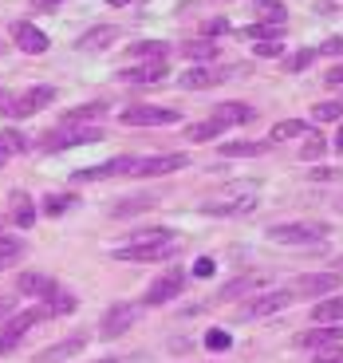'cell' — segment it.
<instances>
[{
    "mask_svg": "<svg viewBox=\"0 0 343 363\" xmlns=\"http://www.w3.org/2000/svg\"><path fill=\"white\" fill-rule=\"evenodd\" d=\"M103 138V127L95 123H60L55 130H47L40 138V150L44 155H60V150H72V146H91Z\"/></svg>",
    "mask_w": 343,
    "mask_h": 363,
    "instance_id": "6da1fadb",
    "label": "cell"
},
{
    "mask_svg": "<svg viewBox=\"0 0 343 363\" xmlns=\"http://www.w3.org/2000/svg\"><path fill=\"white\" fill-rule=\"evenodd\" d=\"M332 233V225L327 221H288V225H269V241H276V245H316V241H324V237Z\"/></svg>",
    "mask_w": 343,
    "mask_h": 363,
    "instance_id": "7a4b0ae2",
    "label": "cell"
},
{
    "mask_svg": "<svg viewBox=\"0 0 343 363\" xmlns=\"http://www.w3.org/2000/svg\"><path fill=\"white\" fill-rule=\"evenodd\" d=\"M47 103H55V87L52 83H36V87H28L24 95L0 103V115L4 118H32L36 111H44Z\"/></svg>",
    "mask_w": 343,
    "mask_h": 363,
    "instance_id": "3957f363",
    "label": "cell"
},
{
    "mask_svg": "<svg viewBox=\"0 0 343 363\" xmlns=\"http://www.w3.org/2000/svg\"><path fill=\"white\" fill-rule=\"evenodd\" d=\"M181 253L178 241H146V245H123L115 249V261H135V264H154V261H174V257Z\"/></svg>",
    "mask_w": 343,
    "mask_h": 363,
    "instance_id": "277c9868",
    "label": "cell"
},
{
    "mask_svg": "<svg viewBox=\"0 0 343 363\" xmlns=\"http://www.w3.org/2000/svg\"><path fill=\"white\" fill-rule=\"evenodd\" d=\"M44 320V308H28V312H16V316L0 320V355H9L20 347V340L32 332V328Z\"/></svg>",
    "mask_w": 343,
    "mask_h": 363,
    "instance_id": "5b68a950",
    "label": "cell"
},
{
    "mask_svg": "<svg viewBox=\"0 0 343 363\" xmlns=\"http://www.w3.org/2000/svg\"><path fill=\"white\" fill-rule=\"evenodd\" d=\"M138 316H142V308H138V304H130V300H118V304H111V308L103 312V320H99V336H103V340L127 336L130 328L138 324Z\"/></svg>",
    "mask_w": 343,
    "mask_h": 363,
    "instance_id": "8992f818",
    "label": "cell"
},
{
    "mask_svg": "<svg viewBox=\"0 0 343 363\" xmlns=\"http://www.w3.org/2000/svg\"><path fill=\"white\" fill-rule=\"evenodd\" d=\"M292 304V289H272V292H264V296H253L249 304H241L237 308V320H269V316H276L280 308H288Z\"/></svg>",
    "mask_w": 343,
    "mask_h": 363,
    "instance_id": "52a82bcc",
    "label": "cell"
},
{
    "mask_svg": "<svg viewBox=\"0 0 343 363\" xmlns=\"http://www.w3.org/2000/svg\"><path fill=\"white\" fill-rule=\"evenodd\" d=\"M178 118L181 115L174 107H150V103H130V107H123V123L127 127H174Z\"/></svg>",
    "mask_w": 343,
    "mask_h": 363,
    "instance_id": "ba28073f",
    "label": "cell"
},
{
    "mask_svg": "<svg viewBox=\"0 0 343 363\" xmlns=\"http://www.w3.org/2000/svg\"><path fill=\"white\" fill-rule=\"evenodd\" d=\"M257 209V194H221V198H209L201 206L206 218H244Z\"/></svg>",
    "mask_w": 343,
    "mask_h": 363,
    "instance_id": "9c48e42d",
    "label": "cell"
},
{
    "mask_svg": "<svg viewBox=\"0 0 343 363\" xmlns=\"http://www.w3.org/2000/svg\"><path fill=\"white\" fill-rule=\"evenodd\" d=\"M181 289H186V272H181V269H170V272H162V277H158V281H154L150 289L142 292V304H146V308L170 304L174 296H181Z\"/></svg>",
    "mask_w": 343,
    "mask_h": 363,
    "instance_id": "30bf717a",
    "label": "cell"
},
{
    "mask_svg": "<svg viewBox=\"0 0 343 363\" xmlns=\"http://www.w3.org/2000/svg\"><path fill=\"white\" fill-rule=\"evenodd\" d=\"M292 344L304 347V352H324L332 344H343V328L339 324H316V328H304L292 336Z\"/></svg>",
    "mask_w": 343,
    "mask_h": 363,
    "instance_id": "8fae6325",
    "label": "cell"
},
{
    "mask_svg": "<svg viewBox=\"0 0 343 363\" xmlns=\"http://www.w3.org/2000/svg\"><path fill=\"white\" fill-rule=\"evenodd\" d=\"M190 162L186 155H154V158H135V170L130 178H162V174H174Z\"/></svg>",
    "mask_w": 343,
    "mask_h": 363,
    "instance_id": "7c38bea8",
    "label": "cell"
},
{
    "mask_svg": "<svg viewBox=\"0 0 343 363\" xmlns=\"http://www.w3.org/2000/svg\"><path fill=\"white\" fill-rule=\"evenodd\" d=\"M343 284L339 272H316V277H300L296 289H292V296H308V300H320L327 296V292H335Z\"/></svg>",
    "mask_w": 343,
    "mask_h": 363,
    "instance_id": "4fadbf2b",
    "label": "cell"
},
{
    "mask_svg": "<svg viewBox=\"0 0 343 363\" xmlns=\"http://www.w3.org/2000/svg\"><path fill=\"white\" fill-rule=\"evenodd\" d=\"M12 40H16V48L28 52V55H44L47 52V36L36 24H28V20H16V24H12Z\"/></svg>",
    "mask_w": 343,
    "mask_h": 363,
    "instance_id": "5bb4252c",
    "label": "cell"
},
{
    "mask_svg": "<svg viewBox=\"0 0 343 363\" xmlns=\"http://www.w3.org/2000/svg\"><path fill=\"white\" fill-rule=\"evenodd\" d=\"M135 170V158L123 155V158H111V162L103 166H91V170H79L75 174V182H99V178H127V174Z\"/></svg>",
    "mask_w": 343,
    "mask_h": 363,
    "instance_id": "9a60e30c",
    "label": "cell"
},
{
    "mask_svg": "<svg viewBox=\"0 0 343 363\" xmlns=\"http://www.w3.org/2000/svg\"><path fill=\"white\" fill-rule=\"evenodd\" d=\"M118 36H123L118 24H99V28H91V32H83V36L75 40V48H79V52H103V48H111Z\"/></svg>",
    "mask_w": 343,
    "mask_h": 363,
    "instance_id": "2e32d148",
    "label": "cell"
},
{
    "mask_svg": "<svg viewBox=\"0 0 343 363\" xmlns=\"http://www.w3.org/2000/svg\"><path fill=\"white\" fill-rule=\"evenodd\" d=\"M229 79L225 67H190V72L181 75V87L186 91H206V87H221Z\"/></svg>",
    "mask_w": 343,
    "mask_h": 363,
    "instance_id": "e0dca14e",
    "label": "cell"
},
{
    "mask_svg": "<svg viewBox=\"0 0 343 363\" xmlns=\"http://www.w3.org/2000/svg\"><path fill=\"white\" fill-rule=\"evenodd\" d=\"M166 75H170V64H166V60H154V64H135V67H127L118 79H123V83H162Z\"/></svg>",
    "mask_w": 343,
    "mask_h": 363,
    "instance_id": "ac0fdd59",
    "label": "cell"
},
{
    "mask_svg": "<svg viewBox=\"0 0 343 363\" xmlns=\"http://www.w3.org/2000/svg\"><path fill=\"white\" fill-rule=\"evenodd\" d=\"M36 218H40L36 201L28 198L24 190H16V194H12V198H9V221H12V225L28 229V225H32V221H36Z\"/></svg>",
    "mask_w": 343,
    "mask_h": 363,
    "instance_id": "d6986e66",
    "label": "cell"
},
{
    "mask_svg": "<svg viewBox=\"0 0 343 363\" xmlns=\"http://www.w3.org/2000/svg\"><path fill=\"white\" fill-rule=\"evenodd\" d=\"M87 347V332H75V336H67L64 344H55V347H47V352H40L32 363H60V359H72L75 352H83Z\"/></svg>",
    "mask_w": 343,
    "mask_h": 363,
    "instance_id": "ffe728a7",
    "label": "cell"
},
{
    "mask_svg": "<svg viewBox=\"0 0 343 363\" xmlns=\"http://www.w3.org/2000/svg\"><path fill=\"white\" fill-rule=\"evenodd\" d=\"M75 308H79V296H75V292H67V289H60V284H55V289L44 296V320L47 316H72Z\"/></svg>",
    "mask_w": 343,
    "mask_h": 363,
    "instance_id": "44dd1931",
    "label": "cell"
},
{
    "mask_svg": "<svg viewBox=\"0 0 343 363\" xmlns=\"http://www.w3.org/2000/svg\"><path fill=\"white\" fill-rule=\"evenodd\" d=\"M158 206V194H130V198H118L115 206H111V218H135V213H142V209H154Z\"/></svg>",
    "mask_w": 343,
    "mask_h": 363,
    "instance_id": "7402d4cb",
    "label": "cell"
},
{
    "mask_svg": "<svg viewBox=\"0 0 343 363\" xmlns=\"http://www.w3.org/2000/svg\"><path fill=\"white\" fill-rule=\"evenodd\" d=\"M213 115L221 118V123H225V127H249V123H253V118H257V111L249 107V103L233 99V103H221V107H217Z\"/></svg>",
    "mask_w": 343,
    "mask_h": 363,
    "instance_id": "603a6c76",
    "label": "cell"
},
{
    "mask_svg": "<svg viewBox=\"0 0 343 363\" xmlns=\"http://www.w3.org/2000/svg\"><path fill=\"white\" fill-rule=\"evenodd\" d=\"M127 55H135L138 64H154V60H166L170 55V44L166 40H138V44L127 48Z\"/></svg>",
    "mask_w": 343,
    "mask_h": 363,
    "instance_id": "cb8c5ba5",
    "label": "cell"
},
{
    "mask_svg": "<svg viewBox=\"0 0 343 363\" xmlns=\"http://www.w3.org/2000/svg\"><path fill=\"white\" fill-rule=\"evenodd\" d=\"M312 324H343V296L316 300V308H312Z\"/></svg>",
    "mask_w": 343,
    "mask_h": 363,
    "instance_id": "d4e9b609",
    "label": "cell"
},
{
    "mask_svg": "<svg viewBox=\"0 0 343 363\" xmlns=\"http://www.w3.org/2000/svg\"><path fill=\"white\" fill-rule=\"evenodd\" d=\"M75 206H79V194H72V190H64V194L55 190V194H47V198L40 201V209H44L47 218H64L67 209H75Z\"/></svg>",
    "mask_w": 343,
    "mask_h": 363,
    "instance_id": "484cf974",
    "label": "cell"
},
{
    "mask_svg": "<svg viewBox=\"0 0 343 363\" xmlns=\"http://www.w3.org/2000/svg\"><path fill=\"white\" fill-rule=\"evenodd\" d=\"M16 289L24 292V296H40V300H44L47 292L55 289V281L47 277V272H24V277L16 281Z\"/></svg>",
    "mask_w": 343,
    "mask_h": 363,
    "instance_id": "4316f807",
    "label": "cell"
},
{
    "mask_svg": "<svg viewBox=\"0 0 343 363\" xmlns=\"http://www.w3.org/2000/svg\"><path fill=\"white\" fill-rule=\"evenodd\" d=\"M225 123H221V118L217 115H209L206 123H193V127H186V138H190V143H206V138H217V135H225Z\"/></svg>",
    "mask_w": 343,
    "mask_h": 363,
    "instance_id": "83f0119b",
    "label": "cell"
},
{
    "mask_svg": "<svg viewBox=\"0 0 343 363\" xmlns=\"http://www.w3.org/2000/svg\"><path fill=\"white\" fill-rule=\"evenodd\" d=\"M28 150V138L20 135V130H0V166L9 162V158H16V155H24Z\"/></svg>",
    "mask_w": 343,
    "mask_h": 363,
    "instance_id": "f1b7e54d",
    "label": "cell"
},
{
    "mask_svg": "<svg viewBox=\"0 0 343 363\" xmlns=\"http://www.w3.org/2000/svg\"><path fill=\"white\" fill-rule=\"evenodd\" d=\"M261 284H264L261 277H237V281L221 284V292H217V300H237V296H244V292H257Z\"/></svg>",
    "mask_w": 343,
    "mask_h": 363,
    "instance_id": "f546056e",
    "label": "cell"
},
{
    "mask_svg": "<svg viewBox=\"0 0 343 363\" xmlns=\"http://www.w3.org/2000/svg\"><path fill=\"white\" fill-rule=\"evenodd\" d=\"M99 115H107V99H91L83 107H72L64 115V123H91V118H99Z\"/></svg>",
    "mask_w": 343,
    "mask_h": 363,
    "instance_id": "4dcf8cb0",
    "label": "cell"
},
{
    "mask_svg": "<svg viewBox=\"0 0 343 363\" xmlns=\"http://www.w3.org/2000/svg\"><path fill=\"white\" fill-rule=\"evenodd\" d=\"M24 253H28V245L20 237H0V269H12Z\"/></svg>",
    "mask_w": 343,
    "mask_h": 363,
    "instance_id": "1f68e13d",
    "label": "cell"
},
{
    "mask_svg": "<svg viewBox=\"0 0 343 363\" xmlns=\"http://www.w3.org/2000/svg\"><path fill=\"white\" fill-rule=\"evenodd\" d=\"M269 150V143H221V155L225 158H257Z\"/></svg>",
    "mask_w": 343,
    "mask_h": 363,
    "instance_id": "d6a6232c",
    "label": "cell"
},
{
    "mask_svg": "<svg viewBox=\"0 0 343 363\" xmlns=\"http://www.w3.org/2000/svg\"><path fill=\"white\" fill-rule=\"evenodd\" d=\"M146 241H178V233L166 225H154V229H138V233L127 237V245H146Z\"/></svg>",
    "mask_w": 343,
    "mask_h": 363,
    "instance_id": "836d02e7",
    "label": "cell"
},
{
    "mask_svg": "<svg viewBox=\"0 0 343 363\" xmlns=\"http://www.w3.org/2000/svg\"><path fill=\"white\" fill-rule=\"evenodd\" d=\"M181 52L190 55V60H198V64H206V60H213V55H217V44L201 36V40H186V44H181Z\"/></svg>",
    "mask_w": 343,
    "mask_h": 363,
    "instance_id": "e575fe53",
    "label": "cell"
},
{
    "mask_svg": "<svg viewBox=\"0 0 343 363\" xmlns=\"http://www.w3.org/2000/svg\"><path fill=\"white\" fill-rule=\"evenodd\" d=\"M324 155H327V138L324 135H308L304 146H300V158H304V162H320Z\"/></svg>",
    "mask_w": 343,
    "mask_h": 363,
    "instance_id": "d590c367",
    "label": "cell"
},
{
    "mask_svg": "<svg viewBox=\"0 0 343 363\" xmlns=\"http://www.w3.org/2000/svg\"><path fill=\"white\" fill-rule=\"evenodd\" d=\"M280 36H284V24H269V20L249 24V40H257V44H264V40H280Z\"/></svg>",
    "mask_w": 343,
    "mask_h": 363,
    "instance_id": "8d00e7d4",
    "label": "cell"
},
{
    "mask_svg": "<svg viewBox=\"0 0 343 363\" xmlns=\"http://www.w3.org/2000/svg\"><path fill=\"white\" fill-rule=\"evenodd\" d=\"M304 130H308V123H304V118H288V123H276V127H272V143L296 138V135H304Z\"/></svg>",
    "mask_w": 343,
    "mask_h": 363,
    "instance_id": "74e56055",
    "label": "cell"
},
{
    "mask_svg": "<svg viewBox=\"0 0 343 363\" xmlns=\"http://www.w3.org/2000/svg\"><path fill=\"white\" fill-rule=\"evenodd\" d=\"M253 4L264 12V20H269V24H288V12H284V4H280V0H253Z\"/></svg>",
    "mask_w": 343,
    "mask_h": 363,
    "instance_id": "f35d334b",
    "label": "cell"
},
{
    "mask_svg": "<svg viewBox=\"0 0 343 363\" xmlns=\"http://www.w3.org/2000/svg\"><path fill=\"white\" fill-rule=\"evenodd\" d=\"M312 118H316V123H339L343 103H316V107H312Z\"/></svg>",
    "mask_w": 343,
    "mask_h": 363,
    "instance_id": "ab89813d",
    "label": "cell"
},
{
    "mask_svg": "<svg viewBox=\"0 0 343 363\" xmlns=\"http://www.w3.org/2000/svg\"><path fill=\"white\" fill-rule=\"evenodd\" d=\"M206 347H209V352H229L233 340H229L225 328H209V332H206Z\"/></svg>",
    "mask_w": 343,
    "mask_h": 363,
    "instance_id": "60d3db41",
    "label": "cell"
},
{
    "mask_svg": "<svg viewBox=\"0 0 343 363\" xmlns=\"http://www.w3.org/2000/svg\"><path fill=\"white\" fill-rule=\"evenodd\" d=\"M308 64H316V52H312V48H300V52L292 55V60H288L284 67H288V72H304Z\"/></svg>",
    "mask_w": 343,
    "mask_h": 363,
    "instance_id": "b9f144b4",
    "label": "cell"
},
{
    "mask_svg": "<svg viewBox=\"0 0 343 363\" xmlns=\"http://www.w3.org/2000/svg\"><path fill=\"white\" fill-rule=\"evenodd\" d=\"M308 182H343V170H335V166H316Z\"/></svg>",
    "mask_w": 343,
    "mask_h": 363,
    "instance_id": "7bdbcfd3",
    "label": "cell"
},
{
    "mask_svg": "<svg viewBox=\"0 0 343 363\" xmlns=\"http://www.w3.org/2000/svg\"><path fill=\"white\" fill-rule=\"evenodd\" d=\"M225 32H229V20H206V24H201V36H206V40L225 36Z\"/></svg>",
    "mask_w": 343,
    "mask_h": 363,
    "instance_id": "ee69618b",
    "label": "cell"
},
{
    "mask_svg": "<svg viewBox=\"0 0 343 363\" xmlns=\"http://www.w3.org/2000/svg\"><path fill=\"white\" fill-rule=\"evenodd\" d=\"M316 363H343L339 344H332V347H324V352H316Z\"/></svg>",
    "mask_w": 343,
    "mask_h": 363,
    "instance_id": "f6af8a7d",
    "label": "cell"
},
{
    "mask_svg": "<svg viewBox=\"0 0 343 363\" xmlns=\"http://www.w3.org/2000/svg\"><path fill=\"white\" fill-rule=\"evenodd\" d=\"M343 52V40L339 36H332V40H324V44L316 48V55H339Z\"/></svg>",
    "mask_w": 343,
    "mask_h": 363,
    "instance_id": "bcb514c9",
    "label": "cell"
},
{
    "mask_svg": "<svg viewBox=\"0 0 343 363\" xmlns=\"http://www.w3.org/2000/svg\"><path fill=\"white\" fill-rule=\"evenodd\" d=\"M253 52L257 55H280V40H264V44H257Z\"/></svg>",
    "mask_w": 343,
    "mask_h": 363,
    "instance_id": "7dc6e473",
    "label": "cell"
},
{
    "mask_svg": "<svg viewBox=\"0 0 343 363\" xmlns=\"http://www.w3.org/2000/svg\"><path fill=\"white\" fill-rule=\"evenodd\" d=\"M193 277H213V257H201V261L193 264Z\"/></svg>",
    "mask_w": 343,
    "mask_h": 363,
    "instance_id": "c3c4849f",
    "label": "cell"
},
{
    "mask_svg": "<svg viewBox=\"0 0 343 363\" xmlns=\"http://www.w3.org/2000/svg\"><path fill=\"white\" fill-rule=\"evenodd\" d=\"M332 87H343V64H335V67H327V75H324Z\"/></svg>",
    "mask_w": 343,
    "mask_h": 363,
    "instance_id": "681fc988",
    "label": "cell"
},
{
    "mask_svg": "<svg viewBox=\"0 0 343 363\" xmlns=\"http://www.w3.org/2000/svg\"><path fill=\"white\" fill-rule=\"evenodd\" d=\"M64 0H32V12H47V9H60Z\"/></svg>",
    "mask_w": 343,
    "mask_h": 363,
    "instance_id": "f907efd6",
    "label": "cell"
},
{
    "mask_svg": "<svg viewBox=\"0 0 343 363\" xmlns=\"http://www.w3.org/2000/svg\"><path fill=\"white\" fill-rule=\"evenodd\" d=\"M12 316V296H0V320Z\"/></svg>",
    "mask_w": 343,
    "mask_h": 363,
    "instance_id": "816d5d0a",
    "label": "cell"
},
{
    "mask_svg": "<svg viewBox=\"0 0 343 363\" xmlns=\"http://www.w3.org/2000/svg\"><path fill=\"white\" fill-rule=\"evenodd\" d=\"M111 9H123V4H135V0H107Z\"/></svg>",
    "mask_w": 343,
    "mask_h": 363,
    "instance_id": "f5cc1de1",
    "label": "cell"
},
{
    "mask_svg": "<svg viewBox=\"0 0 343 363\" xmlns=\"http://www.w3.org/2000/svg\"><path fill=\"white\" fill-rule=\"evenodd\" d=\"M335 146H339V150H343V127H339V135H335Z\"/></svg>",
    "mask_w": 343,
    "mask_h": 363,
    "instance_id": "db71d44e",
    "label": "cell"
},
{
    "mask_svg": "<svg viewBox=\"0 0 343 363\" xmlns=\"http://www.w3.org/2000/svg\"><path fill=\"white\" fill-rule=\"evenodd\" d=\"M335 272H343V257H339V261H335Z\"/></svg>",
    "mask_w": 343,
    "mask_h": 363,
    "instance_id": "11a10c76",
    "label": "cell"
},
{
    "mask_svg": "<svg viewBox=\"0 0 343 363\" xmlns=\"http://www.w3.org/2000/svg\"><path fill=\"white\" fill-rule=\"evenodd\" d=\"M95 363H118V359H95Z\"/></svg>",
    "mask_w": 343,
    "mask_h": 363,
    "instance_id": "9f6ffc18",
    "label": "cell"
},
{
    "mask_svg": "<svg viewBox=\"0 0 343 363\" xmlns=\"http://www.w3.org/2000/svg\"><path fill=\"white\" fill-rule=\"evenodd\" d=\"M0 103H4V91H0Z\"/></svg>",
    "mask_w": 343,
    "mask_h": 363,
    "instance_id": "6f0895ef",
    "label": "cell"
},
{
    "mask_svg": "<svg viewBox=\"0 0 343 363\" xmlns=\"http://www.w3.org/2000/svg\"><path fill=\"white\" fill-rule=\"evenodd\" d=\"M339 103H343V99H339Z\"/></svg>",
    "mask_w": 343,
    "mask_h": 363,
    "instance_id": "680465c9",
    "label": "cell"
}]
</instances>
